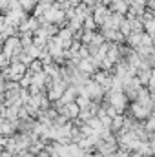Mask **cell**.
I'll return each instance as SVG.
<instances>
[{
	"label": "cell",
	"mask_w": 155,
	"mask_h": 157,
	"mask_svg": "<svg viewBox=\"0 0 155 157\" xmlns=\"http://www.w3.org/2000/svg\"><path fill=\"white\" fill-rule=\"evenodd\" d=\"M60 112H62V115H66V117H77L78 115V104H66L64 108H60Z\"/></svg>",
	"instance_id": "obj_1"
},
{
	"label": "cell",
	"mask_w": 155,
	"mask_h": 157,
	"mask_svg": "<svg viewBox=\"0 0 155 157\" xmlns=\"http://www.w3.org/2000/svg\"><path fill=\"white\" fill-rule=\"evenodd\" d=\"M150 86H152V90L155 91V71L152 73V78H150Z\"/></svg>",
	"instance_id": "obj_3"
},
{
	"label": "cell",
	"mask_w": 155,
	"mask_h": 157,
	"mask_svg": "<svg viewBox=\"0 0 155 157\" xmlns=\"http://www.w3.org/2000/svg\"><path fill=\"white\" fill-rule=\"evenodd\" d=\"M80 68H82V70H84V71H91V70H93V66H91V62H88V60H84V62H82V66H80Z\"/></svg>",
	"instance_id": "obj_2"
}]
</instances>
